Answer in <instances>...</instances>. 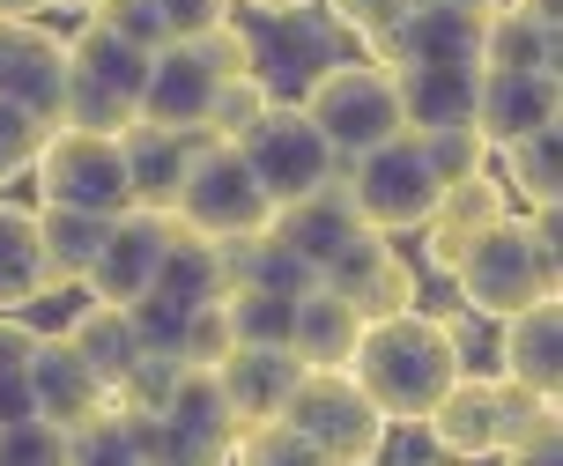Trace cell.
Instances as JSON below:
<instances>
[{
  "label": "cell",
  "instance_id": "6da1fadb",
  "mask_svg": "<svg viewBox=\"0 0 563 466\" xmlns=\"http://www.w3.org/2000/svg\"><path fill=\"white\" fill-rule=\"evenodd\" d=\"M467 370V319H430V311H394V319H371L349 378L386 422H422L452 392V378Z\"/></svg>",
  "mask_w": 563,
  "mask_h": 466
},
{
  "label": "cell",
  "instance_id": "7a4b0ae2",
  "mask_svg": "<svg viewBox=\"0 0 563 466\" xmlns=\"http://www.w3.org/2000/svg\"><path fill=\"white\" fill-rule=\"evenodd\" d=\"M452 289L475 319H519L527 303H549L563 289V252H556V208L541 215H505L497 230H482L475 245L460 252Z\"/></svg>",
  "mask_w": 563,
  "mask_h": 466
},
{
  "label": "cell",
  "instance_id": "3957f363",
  "mask_svg": "<svg viewBox=\"0 0 563 466\" xmlns=\"http://www.w3.org/2000/svg\"><path fill=\"white\" fill-rule=\"evenodd\" d=\"M541 422H556V400L519 392L511 378H475V370H460L452 392L422 414V430H430V444H438V459H452V466L497 459V452H511V444L527 437V430H541Z\"/></svg>",
  "mask_w": 563,
  "mask_h": 466
},
{
  "label": "cell",
  "instance_id": "277c9868",
  "mask_svg": "<svg viewBox=\"0 0 563 466\" xmlns=\"http://www.w3.org/2000/svg\"><path fill=\"white\" fill-rule=\"evenodd\" d=\"M141 82H148V53L112 37V30L82 23L67 37V97H59V126L75 134L119 141L141 119Z\"/></svg>",
  "mask_w": 563,
  "mask_h": 466
},
{
  "label": "cell",
  "instance_id": "5b68a950",
  "mask_svg": "<svg viewBox=\"0 0 563 466\" xmlns=\"http://www.w3.org/2000/svg\"><path fill=\"white\" fill-rule=\"evenodd\" d=\"M297 111L311 119V134L334 148V164H356L371 148H386L400 126V97H394V75L386 67H371V59H334V67H319L311 89L297 97Z\"/></svg>",
  "mask_w": 563,
  "mask_h": 466
},
{
  "label": "cell",
  "instance_id": "8992f818",
  "mask_svg": "<svg viewBox=\"0 0 563 466\" xmlns=\"http://www.w3.org/2000/svg\"><path fill=\"white\" fill-rule=\"evenodd\" d=\"M170 222L194 230V237H208V245H238V237H260V230L275 222V200L260 192V178L245 170L238 148L200 134L194 164H186V186L170 200Z\"/></svg>",
  "mask_w": 563,
  "mask_h": 466
},
{
  "label": "cell",
  "instance_id": "52a82bcc",
  "mask_svg": "<svg viewBox=\"0 0 563 466\" xmlns=\"http://www.w3.org/2000/svg\"><path fill=\"white\" fill-rule=\"evenodd\" d=\"M282 422L327 466H378L386 459V437H394V422L356 392L349 370H305L297 392H289V408H282Z\"/></svg>",
  "mask_w": 563,
  "mask_h": 466
},
{
  "label": "cell",
  "instance_id": "ba28073f",
  "mask_svg": "<svg viewBox=\"0 0 563 466\" xmlns=\"http://www.w3.org/2000/svg\"><path fill=\"white\" fill-rule=\"evenodd\" d=\"M341 192L356 200V215H364L378 237H416L445 186H438V170L422 164V141L394 134L386 148H371V156H356V164H341Z\"/></svg>",
  "mask_w": 563,
  "mask_h": 466
},
{
  "label": "cell",
  "instance_id": "9c48e42d",
  "mask_svg": "<svg viewBox=\"0 0 563 466\" xmlns=\"http://www.w3.org/2000/svg\"><path fill=\"white\" fill-rule=\"evenodd\" d=\"M37 208H75V215H126L134 208V186H126V156L119 141L104 134H75V126H53L45 148H37Z\"/></svg>",
  "mask_w": 563,
  "mask_h": 466
},
{
  "label": "cell",
  "instance_id": "30bf717a",
  "mask_svg": "<svg viewBox=\"0 0 563 466\" xmlns=\"http://www.w3.org/2000/svg\"><path fill=\"white\" fill-rule=\"evenodd\" d=\"M238 156H245V170L260 178V192H267L275 208H297V200H311L319 186H334V178H341L334 148L311 134V119L297 104H282V97L260 111V126L238 141Z\"/></svg>",
  "mask_w": 563,
  "mask_h": 466
},
{
  "label": "cell",
  "instance_id": "8fae6325",
  "mask_svg": "<svg viewBox=\"0 0 563 466\" xmlns=\"http://www.w3.org/2000/svg\"><path fill=\"white\" fill-rule=\"evenodd\" d=\"M482 23H489V8L416 0L394 30L371 45V67H386V75H408V67H482Z\"/></svg>",
  "mask_w": 563,
  "mask_h": 466
},
{
  "label": "cell",
  "instance_id": "7c38bea8",
  "mask_svg": "<svg viewBox=\"0 0 563 466\" xmlns=\"http://www.w3.org/2000/svg\"><path fill=\"white\" fill-rule=\"evenodd\" d=\"M59 97H67V37L37 15L30 23L0 15V104H23L30 119L59 126Z\"/></svg>",
  "mask_w": 563,
  "mask_h": 466
},
{
  "label": "cell",
  "instance_id": "4fadbf2b",
  "mask_svg": "<svg viewBox=\"0 0 563 466\" xmlns=\"http://www.w3.org/2000/svg\"><path fill=\"white\" fill-rule=\"evenodd\" d=\"M178 222L170 215H148V208H126V215H112V230H104V252H97V267H89V303H141L148 297V281H156V267H164V245Z\"/></svg>",
  "mask_w": 563,
  "mask_h": 466
},
{
  "label": "cell",
  "instance_id": "5bb4252c",
  "mask_svg": "<svg viewBox=\"0 0 563 466\" xmlns=\"http://www.w3.org/2000/svg\"><path fill=\"white\" fill-rule=\"evenodd\" d=\"M505 215H519V208H511V192H505V178H497V170H475V178L445 186V192H438V208H430V222L416 230V237H422V267L452 281L460 252L475 245L482 230H497Z\"/></svg>",
  "mask_w": 563,
  "mask_h": 466
},
{
  "label": "cell",
  "instance_id": "9a60e30c",
  "mask_svg": "<svg viewBox=\"0 0 563 466\" xmlns=\"http://www.w3.org/2000/svg\"><path fill=\"white\" fill-rule=\"evenodd\" d=\"M223 75L200 59V45H164L148 53V82H141V119L156 134H208V104H216Z\"/></svg>",
  "mask_w": 563,
  "mask_h": 466
},
{
  "label": "cell",
  "instance_id": "2e32d148",
  "mask_svg": "<svg viewBox=\"0 0 563 466\" xmlns=\"http://www.w3.org/2000/svg\"><path fill=\"white\" fill-rule=\"evenodd\" d=\"M267 230H275V237L297 252L319 281L334 275V267L364 245V237H378V230L356 215V200L341 192V178H334V186H319L311 200H297V208H275V222H267Z\"/></svg>",
  "mask_w": 563,
  "mask_h": 466
},
{
  "label": "cell",
  "instance_id": "e0dca14e",
  "mask_svg": "<svg viewBox=\"0 0 563 466\" xmlns=\"http://www.w3.org/2000/svg\"><path fill=\"white\" fill-rule=\"evenodd\" d=\"M563 119V82L556 75H489L482 67V97H475V134L489 141V156L511 141L556 134Z\"/></svg>",
  "mask_w": 563,
  "mask_h": 466
},
{
  "label": "cell",
  "instance_id": "ac0fdd59",
  "mask_svg": "<svg viewBox=\"0 0 563 466\" xmlns=\"http://www.w3.org/2000/svg\"><path fill=\"white\" fill-rule=\"evenodd\" d=\"M30 408H37V422H53V430H89L97 414L112 408V392L89 378V363L59 341V333H45L37 341V356H30Z\"/></svg>",
  "mask_w": 563,
  "mask_h": 466
},
{
  "label": "cell",
  "instance_id": "d6986e66",
  "mask_svg": "<svg viewBox=\"0 0 563 466\" xmlns=\"http://www.w3.org/2000/svg\"><path fill=\"white\" fill-rule=\"evenodd\" d=\"M416 267H408V259H400V245L394 237H364V245L349 252V259H341L334 275L319 281V289H334L341 303H349V311H356V319H394V311H416Z\"/></svg>",
  "mask_w": 563,
  "mask_h": 466
},
{
  "label": "cell",
  "instance_id": "ffe728a7",
  "mask_svg": "<svg viewBox=\"0 0 563 466\" xmlns=\"http://www.w3.org/2000/svg\"><path fill=\"white\" fill-rule=\"evenodd\" d=\"M297 378H305V363L289 356V348H230V356L216 363V385H223L238 430H253V422H282Z\"/></svg>",
  "mask_w": 563,
  "mask_h": 466
},
{
  "label": "cell",
  "instance_id": "44dd1931",
  "mask_svg": "<svg viewBox=\"0 0 563 466\" xmlns=\"http://www.w3.org/2000/svg\"><path fill=\"white\" fill-rule=\"evenodd\" d=\"M497 378H511L519 392L556 400V378H563V311H556V297L527 303L519 319L497 326Z\"/></svg>",
  "mask_w": 563,
  "mask_h": 466
},
{
  "label": "cell",
  "instance_id": "7402d4cb",
  "mask_svg": "<svg viewBox=\"0 0 563 466\" xmlns=\"http://www.w3.org/2000/svg\"><path fill=\"white\" fill-rule=\"evenodd\" d=\"M394 97H400V126H408V134L475 126L482 67H408V75H394Z\"/></svg>",
  "mask_w": 563,
  "mask_h": 466
},
{
  "label": "cell",
  "instance_id": "603a6c76",
  "mask_svg": "<svg viewBox=\"0 0 563 466\" xmlns=\"http://www.w3.org/2000/svg\"><path fill=\"white\" fill-rule=\"evenodd\" d=\"M194 148H200V134H156V126H126V134H119V156H126L134 208H148V215H170V200H178V186H186Z\"/></svg>",
  "mask_w": 563,
  "mask_h": 466
},
{
  "label": "cell",
  "instance_id": "cb8c5ba5",
  "mask_svg": "<svg viewBox=\"0 0 563 466\" xmlns=\"http://www.w3.org/2000/svg\"><path fill=\"white\" fill-rule=\"evenodd\" d=\"M356 341H364V319H356L334 289H305V297H297V319H289V356L305 363V370H349Z\"/></svg>",
  "mask_w": 563,
  "mask_h": 466
},
{
  "label": "cell",
  "instance_id": "d4e9b609",
  "mask_svg": "<svg viewBox=\"0 0 563 466\" xmlns=\"http://www.w3.org/2000/svg\"><path fill=\"white\" fill-rule=\"evenodd\" d=\"M59 341H67V348L89 363V378L104 385V392H119V385H126V370L141 363L134 319H126L119 303H82V311H75V319L59 326Z\"/></svg>",
  "mask_w": 563,
  "mask_h": 466
},
{
  "label": "cell",
  "instance_id": "484cf974",
  "mask_svg": "<svg viewBox=\"0 0 563 466\" xmlns=\"http://www.w3.org/2000/svg\"><path fill=\"white\" fill-rule=\"evenodd\" d=\"M104 215H75V208H37V252H45V297L82 289L97 252H104Z\"/></svg>",
  "mask_w": 563,
  "mask_h": 466
},
{
  "label": "cell",
  "instance_id": "4316f807",
  "mask_svg": "<svg viewBox=\"0 0 563 466\" xmlns=\"http://www.w3.org/2000/svg\"><path fill=\"white\" fill-rule=\"evenodd\" d=\"M556 30L534 23V15H519V8H489V23H482V67L489 75H556Z\"/></svg>",
  "mask_w": 563,
  "mask_h": 466
},
{
  "label": "cell",
  "instance_id": "83f0119b",
  "mask_svg": "<svg viewBox=\"0 0 563 466\" xmlns=\"http://www.w3.org/2000/svg\"><path fill=\"white\" fill-rule=\"evenodd\" d=\"M223 252L208 245V237H194V230H170L164 245V267H156V281H148V297L178 303V311H200V303H223Z\"/></svg>",
  "mask_w": 563,
  "mask_h": 466
},
{
  "label": "cell",
  "instance_id": "f1b7e54d",
  "mask_svg": "<svg viewBox=\"0 0 563 466\" xmlns=\"http://www.w3.org/2000/svg\"><path fill=\"white\" fill-rule=\"evenodd\" d=\"M45 297V252H37V208L0 200V319Z\"/></svg>",
  "mask_w": 563,
  "mask_h": 466
},
{
  "label": "cell",
  "instance_id": "f546056e",
  "mask_svg": "<svg viewBox=\"0 0 563 466\" xmlns=\"http://www.w3.org/2000/svg\"><path fill=\"white\" fill-rule=\"evenodd\" d=\"M289 319H297V297H275V289H223L230 348H289Z\"/></svg>",
  "mask_w": 563,
  "mask_h": 466
},
{
  "label": "cell",
  "instance_id": "4dcf8cb0",
  "mask_svg": "<svg viewBox=\"0 0 563 466\" xmlns=\"http://www.w3.org/2000/svg\"><path fill=\"white\" fill-rule=\"evenodd\" d=\"M497 178H505L511 200H527V208H556L563 192V156H556V134H534V141H511V148H497Z\"/></svg>",
  "mask_w": 563,
  "mask_h": 466
},
{
  "label": "cell",
  "instance_id": "1f68e13d",
  "mask_svg": "<svg viewBox=\"0 0 563 466\" xmlns=\"http://www.w3.org/2000/svg\"><path fill=\"white\" fill-rule=\"evenodd\" d=\"M164 422L194 430V437H216V444L238 437V414H230L216 370H178V385H170V400H164Z\"/></svg>",
  "mask_w": 563,
  "mask_h": 466
},
{
  "label": "cell",
  "instance_id": "d6a6232c",
  "mask_svg": "<svg viewBox=\"0 0 563 466\" xmlns=\"http://www.w3.org/2000/svg\"><path fill=\"white\" fill-rule=\"evenodd\" d=\"M119 414H126V408H119ZM126 422H134L141 466H230V444L194 437V430H178V422H164V414H126Z\"/></svg>",
  "mask_w": 563,
  "mask_h": 466
},
{
  "label": "cell",
  "instance_id": "836d02e7",
  "mask_svg": "<svg viewBox=\"0 0 563 466\" xmlns=\"http://www.w3.org/2000/svg\"><path fill=\"white\" fill-rule=\"evenodd\" d=\"M45 333L23 326V319H0V430L8 422H30V356H37Z\"/></svg>",
  "mask_w": 563,
  "mask_h": 466
},
{
  "label": "cell",
  "instance_id": "e575fe53",
  "mask_svg": "<svg viewBox=\"0 0 563 466\" xmlns=\"http://www.w3.org/2000/svg\"><path fill=\"white\" fill-rule=\"evenodd\" d=\"M275 104V89L260 82V75H238V82L216 89V104H208V141H223V148H238V141L260 126V111Z\"/></svg>",
  "mask_w": 563,
  "mask_h": 466
},
{
  "label": "cell",
  "instance_id": "d590c367",
  "mask_svg": "<svg viewBox=\"0 0 563 466\" xmlns=\"http://www.w3.org/2000/svg\"><path fill=\"white\" fill-rule=\"evenodd\" d=\"M230 466H327V459H319L289 422H253V430L230 437Z\"/></svg>",
  "mask_w": 563,
  "mask_h": 466
},
{
  "label": "cell",
  "instance_id": "8d00e7d4",
  "mask_svg": "<svg viewBox=\"0 0 563 466\" xmlns=\"http://www.w3.org/2000/svg\"><path fill=\"white\" fill-rule=\"evenodd\" d=\"M416 141H422V164L438 170V186H460V178L489 170V141L475 126H445V134H416Z\"/></svg>",
  "mask_w": 563,
  "mask_h": 466
},
{
  "label": "cell",
  "instance_id": "74e56055",
  "mask_svg": "<svg viewBox=\"0 0 563 466\" xmlns=\"http://www.w3.org/2000/svg\"><path fill=\"white\" fill-rule=\"evenodd\" d=\"M0 466H75V437L53 430V422H8L0 430Z\"/></svg>",
  "mask_w": 563,
  "mask_h": 466
},
{
  "label": "cell",
  "instance_id": "f35d334b",
  "mask_svg": "<svg viewBox=\"0 0 563 466\" xmlns=\"http://www.w3.org/2000/svg\"><path fill=\"white\" fill-rule=\"evenodd\" d=\"M45 119H30L23 104H0V186H15V178H30V164H37V148H45Z\"/></svg>",
  "mask_w": 563,
  "mask_h": 466
},
{
  "label": "cell",
  "instance_id": "ab89813d",
  "mask_svg": "<svg viewBox=\"0 0 563 466\" xmlns=\"http://www.w3.org/2000/svg\"><path fill=\"white\" fill-rule=\"evenodd\" d=\"M97 30H112V37H126V45H141V53H164V23H156V0H97V15H89Z\"/></svg>",
  "mask_w": 563,
  "mask_h": 466
},
{
  "label": "cell",
  "instance_id": "60d3db41",
  "mask_svg": "<svg viewBox=\"0 0 563 466\" xmlns=\"http://www.w3.org/2000/svg\"><path fill=\"white\" fill-rule=\"evenodd\" d=\"M223 356H230L223 303H200L194 319H186V333H178V363H186V370H216Z\"/></svg>",
  "mask_w": 563,
  "mask_h": 466
},
{
  "label": "cell",
  "instance_id": "b9f144b4",
  "mask_svg": "<svg viewBox=\"0 0 563 466\" xmlns=\"http://www.w3.org/2000/svg\"><path fill=\"white\" fill-rule=\"evenodd\" d=\"M156 23H164V45H194L230 23V0H156Z\"/></svg>",
  "mask_w": 563,
  "mask_h": 466
},
{
  "label": "cell",
  "instance_id": "7bdbcfd3",
  "mask_svg": "<svg viewBox=\"0 0 563 466\" xmlns=\"http://www.w3.org/2000/svg\"><path fill=\"white\" fill-rule=\"evenodd\" d=\"M319 8H327V15H334V23L349 30V37H364V45H378V37H386V30H394L400 15L416 8V0H319Z\"/></svg>",
  "mask_w": 563,
  "mask_h": 466
},
{
  "label": "cell",
  "instance_id": "ee69618b",
  "mask_svg": "<svg viewBox=\"0 0 563 466\" xmlns=\"http://www.w3.org/2000/svg\"><path fill=\"white\" fill-rule=\"evenodd\" d=\"M200 45V59L223 75V82H238V75H260V53H253V37L238 23H223V30H208V37H194Z\"/></svg>",
  "mask_w": 563,
  "mask_h": 466
},
{
  "label": "cell",
  "instance_id": "f6af8a7d",
  "mask_svg": "<svg viewBox=\"0 0 563 466\" xmlns=\"http://www.w3.org/2000/svg\"><path fill=\"white\" fill-rule=\"evenodd\" d=\"M505 466H563V422H541V430H527V437L511 444V452H497Z\"/></svg>",
  "mask_w": 563,
  "mask_h": 466
},
{
  "label": "cell",
  "instance_id": "bcb514c9",
  "mask_svg": "<svg viewBox=\"0 0 563 466\" xmlns=\"http://www.w3.org/2000/svg\"><path fill=\"white\" fill-rule=\"evenodd\" d=\"M245 8H260V15H305V8H319V0H245Z\"/></svg>",
  "mask_w": 563,
  "mask_h": 466
},
{
  "label": "cell",
  "instance_id": "7dc6e473",
  "mask_svg": "<svg viewBox=\"0 0 563 466\" xmlns=\"http://www.w3.org/2000/svg\"><path fill=\"white\" fill-rule=\"evenodd\" d=\"M37 8H45V0H0V15H8V23H30Z\"/></svg>",
  "mask_w": 563,
  "mask_h": 466
},
{
  "label": "cell",
  "instance_id": "c3c4849f",
  "mask_svg": "<svg viewBox=\"0 0 563 466\" xmlns=\"http://www.w3.org/2000/svg\"><path fill=\"white\" fill-rule=\"evenodd\" d=\"M45 8H75V15H97V0H45Z\"/></svg>",
  "mask_w": 563,
  "mask_h": 466
},
{
  "label": "cell",
  "instance_id": "681fc988",
  "mask_svg": "<svg viewBox=\"0 0 563 466\" xmlns=\"http://www.w3.org/2000/svg\"><path fill=\"white\" fill-rule=\"evenodd\" d=\"M445 466H452V459H445Z\"/></svg>",
  "mask_w": 563,
  "mask_h": 466
}]
</instances>
